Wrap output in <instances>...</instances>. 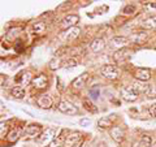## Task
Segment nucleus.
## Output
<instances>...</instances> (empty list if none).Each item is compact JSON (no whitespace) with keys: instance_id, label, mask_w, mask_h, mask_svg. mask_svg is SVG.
<instances>
[{"instance_id":"f8f14e48","label":"nucleus","mask_w":156,"mask_h":147,"mask_svg":"<svg viewBox=\"0 0 156 147\" xmlns=\"http://www.w3.org/2000/svg\"><path fill=\"white\" fill-rule=\"evenodd\" d=\"M148 86H150L148 83H144L142 81H136V82H134L133 85H131V89L134 90V92L136 95H139V94H146Z\"/></svg>"},{"instance_id":"a878e982","label":"nucleus","mask_w":156,"mask_h":147,"mask_svg":"<svg viewBox=\"0 0 156 147\" xmlns=\"http://www.w3.org/2000/svg\"><path fill=\"white\" fill-rule=\"evenodd\" d=\"M140 141H142V143H143L146 147H152V145H154L152 138H151L150 135H146V134L140 137Z\"/></svg>"},{"instance_id":"4468645a","label":"nucleus","mask_w":156,"mask_h":147,"mask_svg":"<svg viewBox=\"0 0 156 147\" xmlns=\"http://www.w3.org/2000/svg\"><path fill=\"white\" fill-rule=\"evenodd\" d=\"M129 56H130V51L128 48H122V50H119V51L115 52L113 59H115L116 63H124Z\"/></svg>"},{"instance_id":"4c0bfd02","label":"nucleus","mask_w":156,"mask_h":147,"mask_svg":"<svg viewBox=\"0 0 156 147\" xmlns=\"http://www.w3.org/2000/svg\"><path fill=\"white\" fill-rule=\"evenodd\" d=\"M133 147H140V146H139V143H134Z\"/></svg>"},{"instance_id":"cd10ccee","label":"nucleus","mask_w":156,"mask_h":147,"mask_svg":"<svg viewBox=\"0 0 156 147\" xmlns=\"http://www.w3.org/2000/svg\"><path fill=\"white\" fill-rule=\"evenodd\" d=\"M60 64H61L60 59L55 57V59H52V60L50 61V68H51L52 70H56V69H58V68H60Z\"/></svg>"},{"instance_id":"5701e85b","label":"nucleus","mask_w":156,"mask_h":147,"mask_svg":"<svg viewBox=\"0 0 156 147\" xmlns=\"http://www.w3.org/2000/svg\"><path fill=\"white\" fill-rule=\"evenodd\" d=\"M33 33H37V34H41L46 30V25H44V22H35V23H33Z\"/></svg>"},{"instance_id":"ddd939ff","label":"nucleus","mask_w":156,"mask_h":147,"mask_svg":"<svg viewBox=\"0 0 156 147\" xmlns=\"http://www.w3.org/2000/svg\"><path fill=\"white\" fill-rule=\"evenodd\" d=\"M130 42H133L135 43V45H143V43L148 39V35H147V33H144V31H140V33H136V34H133L130 38Z\"/></svg>"},{"instance_id":"ea45409f","label":"nucleus","mask_w":156,"mask_h":147,"mask_svg":"<svg viewBox=\"0 0 156 147\" xmlns=\"http://www.w3.org/2000/svg\"><path fill=\"white\" fill-rule=\"evenodd\" d=\"M82 147H87V145H83V146H82Z\"/></svg>"},{"instance_id":"9d476101","label":"nucleus","mask_w":156,"mask_h":147,"mask_svg":"<svg viewBox=\"0 0 156 147\" xmlns=\"http://www.w3.org/2000/svg\"><path fill=\"white\" fill-rule=\"evenodd\" d=\"M121 96H122V99L126 100V102H135L138 95L134 92V90L131 89V86L129 87H124L122 90H121Z\"/></svg>"},{"instance_id":"423d86ee","label":"nucleus","mask_w":156,"mask_h":147,"mask_svg":"<svg viewBox=\"0 0 156 147\" xmlns=\"http://www.w3.org/2000/svg\"><path fill=\"white\" fill-rule=\"evenodd\" d=\"M111 137L117 143H122L125 139V130L122 128H120V126H113L111 129Z\"/></svg>"},{"instance_id":"c85d7f7f","label":"nucleus","mask_w":156,"mask_h":147,"mask_svg":"<svg viewBox=\"0 0 156 147\" xmlns=\"http://www.w3.org/2000/svg\"><path fill=\"white\" fill-rule=\"evenodd\" d=\"M64 141H65V138L64 137H58L57 139H53L51 143H50V147H58L60 145H64Z\"/></svg>"},{"instance_id":"b1692460","label":"nucleus","mask_w":156,"mask_h":147,"mask_svg":"<svg viewBox=\"0 0 156 147\" xmlns=\"http://www.w3.org/2000/svg\"><path fill=\"white\" fill-rule=\"evenodd\" d=\"M20 134H21V130H20V129H13L11 133L8 134L9 142H16V141L20 138Z\"/></svg>"},{"instance_id":"393cba45","label":"nucleus","mask_w":156,"mask_h":147,"mask_svg":"<svg viewBox=\"0 0 156 147\" xmlns=\"http://www.w3.org/2000/svg\"><path fill=\"white\" fill-rule=\"evenodd\" d=\"M83 107H85V108L89 111V112H91V113H96V112H98V108H96V107L92 104L90 100H87V99L83 100Z\"/></svg>"},{"instance_id":"f704fd0d","label":"nucleus","mask_w":156,"mask_h":147,"mask_svg":"<svg viewBox=\"0 0 156 147\" xmlns=\"http://www.w3.org/2000/svg\"><path fill=\"white\" fill-rule=\"evenodd\" d=\"M133 12H135V7L134 5H126L124 8V13H126V14H131Z\"/></svg>"},{"instance_id":"0eeeda50","label":"nucleus","mask_w":156,"mask_h":147,"mask_svg":"<svg viewBox=\"0 0 156 147\" xmlns=\"http://www.w3.org/2000/svg\"><path fill=\"white\" fill-rule=\"evenodd\" d=\"M31 85H33L34 87H35V89H38V90L46 89L47 85H48V78H47V76H44V74L37 76V77L33 80Z\"/></svg>"},{"instance_id":"e433bc0d","label":"nucleus","mask_w":156,"mask_h":147,"mask_svg":"<svg viewBox=\"0 0 156 147\" xmlns=\"http://www.w3.org/2000/svg\"><path fill=\"white\" fill-rule=\"evenodd\" d=\"M82 146H83V145H82V142H80V143H77L76 146H73V147H82Z\"/></svg>"},{"instance_id":"20e7f679","label":"nucleus","mask_w":156,"mask_h":147,"mask_svg":"<svg viewBox=\"0 0 156 147\" xmlns=\"http://www.w3.org/2000/svg\"><path fill=\"white\" fill-rule=\"evenodd\" d=\"M78 21H80V17H78L77 14H68L60 22V27L68 30V29H70V27H74V25L78 23Z\"/></svg>"},{"instance_id":"f03ea898","label":"nucleus","mask_w":156,"mask_h":147,"mask_svg":"<svg viewBox=\"0 0 156 147\" xmlns=\"http://www.w3.org/2000/svg\"><path fill=\"white\" fill-rule=\"evenodd\" d=\"M57 134V129L56 128H47V130H44L39 137V142L42 145H50L51 142L55 139V135Z\"/></svg>"},{"instance_id":"7c9ffc66","label":"nucleus","mask_w":156,"mask_h":147,"mask_svg":"<svg viewBox=\"0 0 156 147\" xmlns=\"http://www.w3.org/2000/svg\"><path fill=\"white\" fill-rule=\"evenodd\" d=\"M90 95L92 96V99H98V98H99V87L98 86L92 87V89L90 90Z\"/></svg>"},{"instance_id":"c9c22d12","label":"nucleus","mask_w":156,"mask_h":147,"mask_svg":"<svg viewBox=\"0 0 156 147\" xmlns=\"http://www.w3.org/2000/svg\"><path fill=\"white\" fill-rule=\"evenodd\" d=\"M148 113L155 117L156 119V104H152V106H150V108H148Z\"/></svg>"},{"instance_id":"6e6552de","label":"nucleus","mask_w":156,"mask_h":147,"mask_svg":"<svg viewBox=\"0 0 156 147\" xmlns=\"http://www.w3.org/2000/svg\"><path fill=\"white\" fill-rule=\"evenodd\" d=\"M37 104L43 109H48L52 107V98L48 94H42L37 99Z\"/></svg>"},{"instance_id":"bb28decb","label":"nucleus","mask_w":156,"mask_h":147,"mask_svg":"<svg viewBox=\"0 0 156 147\" xmlns=\"http://www.w3.org/2000/svg\"><path fill=\"white\" fill-rule=\"evenodd\" d=\"M20 31H21V29H18V27L17 29H11V30L8 31V34H7V39L8 41H13V39L17 37V34Z\"/></svg>"},{"instance_id":"473e14b6","label":"nucleus","mask_w":156,"mask_h":147,"mask_svg":"<svg viewBox=\"0 0 156 147\" xmlns=\"http://www.w3.org/2000/svg\"><path fill=\"white\" fill-rule=\"evenodd\" d=\"M76 65H77L76 59H69V60H66L64 63V66L65 68H73V66H76Z\"/></svg>"},{"instance_id":"aec40b11","label":"nucleus","mask_w":156,"mask_h":147,"mask_svg":"<svg viewBox=\"0 0 156 147\" xmlns=\"http://www.w3.org/2000/svg\"><path fill=\"white\" fill-rule=\"evenodd\" d=\"M112 124H113V119H109V117H101V119L98 121V126L101 129L112 128Z\"/></svg>"},{"instance_id":"9b49d317","label":"nucleus","mask_w":156,"mask_h":147,"mask_svg":"<svg viewBox=\"0 0 156 147\" xmlns=\"http://www.w3.org/2000/svg\"><path fill=\"white\" fill-rule=\"evenodd\" d=\"M80 138H81V134L80 133H77V131H74V133H70L69 135L65 138L64 141V147H73V146H76L77 143H80Z\"/></svg>"},{"instance_id":"c756f323","label":"nucleus","mask_w":156,"mask_h":147,"mask_svg":"<svg viewBox=\"0 0 156 147\" xmlns=\"http://www.w3.org/2000/svg\"><path fill=\"white\" fill-rule=\"evenodd\" d=\"M146 95H147L148 98H154V96L156 95V87L152 86V85H150L148 89H147V91H146Z\"/></svg>"},{"instance_id":"a211bd4d","label":"nucleus","mask_w":156,"mask_h":147,"mask_svg":"<svg viewBox=\"0 0 156 147\" xmlns=\"http://www.w3.org/2000/svg\"><path fill=\"white\" fill-rule=\"evenodd\" d=\"M90 47H91V50L94 51V52H100V51L104 50L105 43H104V41L101 38H96V39H94V41L91 42Z\"/></svg>"},{"instance_id":"7ed1b4c3","label":"nucleus","mask_w":156,"mask_h":147,"mask_svg":"<svg viewBox=\"0 0 156 147\" xmlns=\"http://www.w3.org/2000/svg\"><path fill=\"white\" fill-rule=\"evenodd\" d=\"M130 43V39L129 38H124V37H115L112 38L109 41V46L112 48H117V51L119 50H122V48H126Z\"/></svg>"},{"instance_id":"6ab92c4d","label":"nucleus","mask_w":156,"mask_h":147,"mask_svg":"<svg viewBox=\"0 0 156 147\" xmlns=\"http://www.w3.org/2000/svg\"><path fill=\"white\" fill-rule=\"evenodd\" d=\"M80 33H81V30H80V27H77V26L68 29L65 31V39H69V41L70 39H76L78 35H80Z\"/></svg>"},{"instance_id":"dca6fc26","label":"nucleus","mask_w":156,"mask_h":147,"mask_svg":"<svg viewBox=\"0 0 156 147\" xmlns=\"http://www.w3.org/2000/svg\"><path fill=\"white\" fill-rule=\"evenodd\" d=\"M14 80H16V82L22 83V85H29V83L33 82L34 78H31V74L29 72H21V73H18Z\"/></svg>"},{"instance_id":"f3484780","label":"nucleus","mask_w":156,"mask_h":147,"mask_svg":"<svg viewBox=\"0 0 156 147\" xmlns=\"http://www.w3.org/2000/svg\"><path fill=\"white\" fill-rule=\"evenodd\" d=\"M87 78H89V74H87V73H83L82 76L76 78V80L72 82V87H73V89H82V87L86 85Z\"/></svg>"},{"instance_id":"72a5a7b5","label":"nucleus","mask_w":156,"mask_h":147,"mask_svg":"<svg viewBox=\"0 0 156 147\" xmlns=\"http://www.w3.org/2000/svg\"><path fill=\"white\" fill-rule=\"evenodd\" d=\"M14 50H16V52H22L23 51V43L21 41H17L16 45H14Z\"/></svg>"},{"instance_id":"f257e3e1","label":"nucleus","mask_w":156,"mask_h":147,"mask_svg":"<svg viewBox=\"0 0 156 147\" xmlns=\"http://www.w3.org/2000/svg\"><path fill=\"white\" fill-rule=\"evenodd\" d=\"M100 72H101V76L105 77L109 81H116L120 77V70L116 65H104L100 69Z\"/></svg>"},{"instance_id":"412c9836","label":"nucleus","mask_w":156,"mask_h":147,"mask_svg":"<svg viewBox=\"0 0 156 147\" xmlns=\"http://www.w3.org/2000/svg\"><path fill=\"white\" fill-rule=\"evenodd\" d=\"M11 94H12V96L17 98V99H22V98L25 96V90H23V87H21V86H14L11 90Z\"/></svg>"},{"instance_id":"39448f33","label":"nucleus","mask_w":156,"mask_h":147,"mask_svg":"<svg viewBox=\"0 0 156 147\" xmlns=\"http://www.w3.org/2000/svg\"><path fill=\"white\" fill-rule=\"evenodd\" d=\"M58 111L62 112V113H66V115H76L78 113V109L77 107H74L70 102H60L58 104Z\"/></svg>"},{"instance_id":"4be33fe9","label":"nucleus","mask_w":156,"mask_h":147,"mask_svg":"<svg viewBox=\"0 0 156 147\" xmlns=\"http://www.w3.org/2000/svg\"><path fill=\"white\" fill-rule=\"evenodd\" d=\"M142 26L144 29H154V27H156V16H151L150 18L144 20V21L142 22Z\"/></svg>"},{"instance_id":"2f4dec72","label":"nucleus","mask_w":156,"mask_h":147,"mask_svg":"<svg viewBox=\"0 0 156 147\" xmlns=\"http://www.w3.org/2000/svg\"><path fill=\"white\" fill-rule=\"evenodd\" d=\"M7 133H8V126L4 124V122H2V125H0V137H2V138H4Z\"/></svg>"},{"instance_id":"1a4fd4ad","label":"nucleus","mask_w":156,"mask_h":147,"mask_svg":"<svg viewBox=\"0 0 156 147\" xmlns=\"http://www.w3.org/2000/svg\"><path fill=\"white\" fill-rule=\"evenodd\" d=\"M42 134V126L37 125V124H31L29 125L25 129V135L30 137V138H35V137H41Z\"/></svg>"},{"instance_id":"2eb2a0df","label":"nucleus","mask_w":156,"mask_h":147,"mask_svg":"<svg viewBox=\"0 0 156 147\" xmlns=\"http://www.w3.org/2000/svg\"><path fill=\"white\" fill-rule=\"evenodd\" d=\"M135 78L138 81H142V82H146L148 81L151 78V72L150 69H146V68H140V69H136L135 72Z\"/></svg>"},{"instance_id":"58836bf2","label":"nucleus","mask_w":156,"mask_h":147,"mask_svg":"<svg viewBox=\"0 0 156 147\" xmlns=\"http://www.w3.org/2000/svg\"><path fill=\"white\" fill-rule=\"evenodd\" d=\"M152 147H156V143H154V145H152Z\"/></svg>"}]
</instances>
